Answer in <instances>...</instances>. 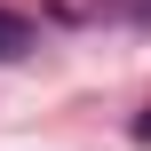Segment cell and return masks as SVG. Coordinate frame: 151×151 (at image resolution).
Returning a JSON list of instances; mask_svg holds the SVG:
<instances>
[{
	"mask_svg": "<svg viewBox=\"0 0 151 151\" xmlns=\"http://www.w3.org/2000/svg\"><path fill=\"white\" fill-rule=\"evenodd\" d=\"M40 48V24L24 16V8H0V64H16V56H32Z\"/></svg>",
	"mask_w": 151,
	"mask_h": 151,
	"instance_id": "6da1fadb",
	"label": "cell"
},
{
	"mask_svg": "<svg viewBox=\"0 0 151 151\" xmlns=\"http://www.w3.org/2000/svg\"><path fill=\"white\" fill-rule=\"evenodd\" d=\"M96 24H151V0H88Z\"/></svg>",
	"mask_w": 151,
	"mask_h": 151,
	"instance_id": "7a4b0ae2",
	"label": "cell"
}]
</instances>
